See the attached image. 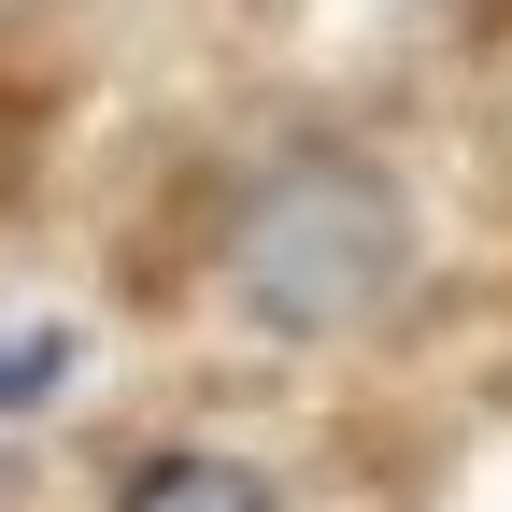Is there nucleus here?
<instances>
[{
  "instance_id": "2",
  "label": "nucleus",
  "mask_w": 512,
  "mask_h": 512,
  "mask_svg": "<svg viewBox=\"0 0 512 512\" xmlns=\"http://www.w3.org/2000/svg\"><path fill=\"white\" fill-rule=\"evenodd\" d=\"M114 512H285V484L228 441H143L114 470Z\"/></svg>"
},
{
  "instance_id": "3",
  "label": "nucleus",
  "mask_w": 512,
  "mask_h": 512,
  "mask_svg": "<svg viewBox=\"0 0 512 512\" xmlns=\"http://www.w3.org/2000/svg\"><path fill=\"white\" fill-rule=\"evenodd\" d=\"M72 370H86V342L57 328V313H43V328H0V427H15V413H57Z\"/></svg>"
},
{
  "instance_id": "1",
  "label": "nucleus",
  "mask_w": 512,
  "mask_h": 512,
  "mask_svg": "<svg viewBox=\"0 0 512 512\" xmlns=\"http://www.w3.org/2000/svg\"><path fill=\"white\" fill-rule=\"evenodd\" d=\"M214 299L242 342L271 356H328V342H370L384 313L427 285V214L399 157L342 143V128H285V143H256L214 200Z\"/></svg>"
}]
</instances>
